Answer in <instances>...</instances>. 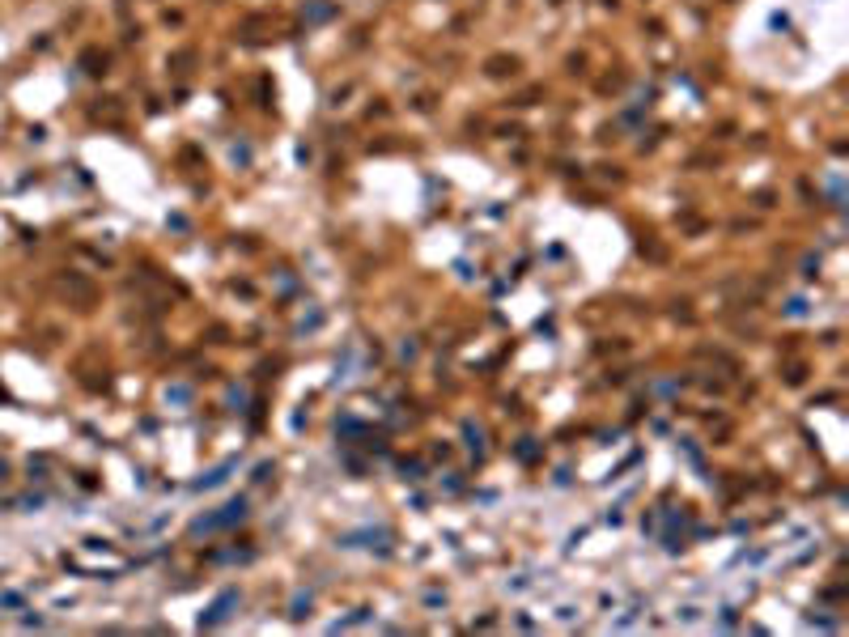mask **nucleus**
I'll list each match as a JSON object with an SVG mask.
<instances>
[{
    "label": "nucleus",
    "instance_id": "f03ea898",
    "mask_svg": "<svg viewBox=\"0 0 849 637\" xmlns=\"http://www.w3.org/2000/svg\"><path fill=\"white\" fill-rule=\"evenodd\" d=\"M234 604H238V595H234V591H225V595H221V599L208 608V616H200V625H217V621H225Z\"/></svg>",
    "mask_w": 849,
    "mask_h": 637
},
{
    "label": "nucleus",
    "instance_id": "20e7f679",
    "mask_svg": "<svg viewBox=\"0 0 849 637\" xmlns=\"http://www.w3.org/2000/svg\"><path fill=\"white\" fill-rule=\"evenodd\" d=\"M531 587H535V578H531V574H518L514 582H506V591H514V595H523V591H531Z\"/></svg>",
    "mask_w": 849,
    "mask_h": 637
},
{
    "label": "nucleus",
    "instance_id": "7ed1b4c3",
    "mask_svg": "<svg viewBox=\"0 0 849 637\" xmlns=\"http://www.w3.org/2000/svg\"><path fill=\"white\" fill-rule=\"evenodd\" d=\"M234 468H238L234 459H229V463H221V468H212V472H208L204 480H195V489H221V485L229 480V472H234Z\"/></svg>",
    "mask_w": 849,
    "mask_h": 637
},
{
    "label": "nucleus",
    "instance_id": "f257e3e1",
    "mask_svg": "<svg viewBox=\"0 0 849 637\" xmlns=\"http://www.w3.org/2000/svg\"><path fill=\"white\" fill-rule=\"evenodd\" d=\"M242 514H246V502L238 497V502H229L221 514H212V519H200V523H195V531H217V527H229V523H238Z\"/></svg>",
    "mask_w": 849,
    "mask_h": 637
}]
</instances>
